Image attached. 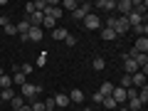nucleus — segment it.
Returning <instances> with one entry per match:
<instances>
[{"mask_svg": "<svg viewBox=\"0 0 148 111\" xmlns=\"http://www.w3.org/2000/svg\"><path fill=\"white\" fill-rule=\"evenodd\" d=\"M0 86H3V89H10V86H12V77L3 74V77H0Z\"/></svg>", "mask_w": 148, "mask_h": 111, "instance_id": "obj_27", "label": "nucleus"}, {"mask_svg": "<svg viewBox=\"0 0 148 111\" xmlns=\"http://www.w3.org/2000/svg\"><path fill=\"white\" fill-rule=\"evenodd\" d=\"M42 20H45L42 12H32V15H27V22H30V27H42Z\"/></svg>", "mask_w": 148, "mask_h": 111, "instance_id": "obj_11", "label": "nucleus"}, {"mask_svg": "<svg viewBox=\"0 0 148 111\" xmlns=\"http://www.w3.org/2000/svg\"><path fill=\"white\" fill-rule=\"evenodd\" d=\"M82 22H84V30H99V27H101V17L96 15V12L86 15V17H84Z\"/></svg>", "mask_w": 148, "mask_h": 111, "instance_id": "obj_4", "label": "nucleus"}, {"mask_svg": "<svg viewBox=\"0 0 148 111\" xmlns=\"http://www.w3.org/2000/svg\"><path fill=\"white\" fill-rule=\"evenodd\" d=\"M131 30L136 32L138 37H148V25H146V22H141V25H136V27H131Z\"/></svg>", "mask_w": 148, "mask_h": 111, "instance_id": "obj_21", "label": "nucleus"}, {"mask_svg": "<svg viewBox=\"0 0 148 111\" xmlns=\"http://www.w3.org/2000/svg\"><path fill=\"white\" fill-rule=\"evenodd\" d=\"M20 89H22V99H30V101H35L37 96L42 94V86L40 84H22Z\"/></svg>", "mask_w": 148, "mask_h": 111, "instance_id": "obj_2", "label": "nucleus"}, {"mask_svg": "<svg viewBox=\"0 0 148 111\" xmlns=\"http://www.w3.org/2000/svg\"><path fill=\"white\" fill-rule=\"evenodd\" d=\"M116 10H121V15H128L133 10V0H116Z\"/></svg>", "mask_w": 148, "mask_h": 111, "instance_id": "obj_8", "label": "nucleus"}, {"mask_svg": "<svg viewBox=\"0 0 148 111\" xmlns=\"http://www.w3.org/2000/svg\"><path fill=\"white\" fill-rule=\"evenodd\" d=\"M42 27H49V30H54V27H57V20H52L49 15H45V20H42Z\"/></svg>", "mask_w": 148, "mask_h": 111, "instance_id": "obj_28", "label": "nucleus"}, {"mask_svg": "<svg viewBox=\"0 0 148 111\" xmlns=\"http://www.w3.org/2000/svg\"><path fill=\"white\" fill-rule=\"evenodd\" d=\"M5 35H17V27L12 25V22H10V25H5Z\"/></svg>", "mask_w": 148, "mask_h": 111, "instance_id": "obj_32", "label": "nucleus"}, {"mask_svg": "<svg viewBox=\"0 0 148 111\" xmlns=\"http://www.w3.org/2000/svg\"><path fill=\"white\" fill-rule=\"evenodd\" d=\"M20 106H25V99H22V96H15V99L10 101V109H12V111H17Z\"/></svg>", "mask_w": 148, "mask_h": 111, "instance_id": "obj_26", "label": "nucleus"}, {"mask_svg": "<svg viewBox=\"0 0 148 111\" xmlns=\"http://www.w3.org/2000/svg\"><path fill=\"white\" fill-rule=\"evenodd\" d=\"M126 109H128V111H141V109H146V106H143V104H141L138 99H128Z\"/></svg>", "mask_w": 148, "mask_h": 111, "instance_id": "obj_19", "label": "nucleus"}, {"mask_svg": "<svg viewBox=\"0 0 148 111\" xmlns=\"http://www.w3.org/2000/svg\"><path fill=\"white\" fill-rule=\"evenodd\" d=\"M101 104H104V109H116V106H119L111 96H104V101H101Z\"/></svg>", "mask_w": 148, "mask_h": 111, "instance_id": "obj_29", "label": "nucleus"}, {"mask_svg": "<svg viewBox=\"0 0 148 111\" xmlns=\"http://www.w3.org/2000/svg\"><path fill=\"white\" fill-rule=\"evenodd\" d=\"M111 91H114V84H111V82H104V84L99 86V94L101 96H111Z\"/></svg>", "mask_w": 148, "mask_h": 111, "instance_id": "obj_20", "label": "nucleus"}, {"mask_svg": "<svg viewBox=\"0 0 148 111\" xmlns=\"http://www.w3.org/2000/svg\"><path fill=\"white\" fill-rule=\"evenodd\" d=\"M104 27H111V30L116 32V37L126 35V32L131 30V25H128V20H126V17H123V15H121V17H109Z\"/></svg>", "mask_w": 148, "mask_h": 111, "instance_id": "obj_1", "label": "nucleus"}, {"mask_svg": "<svg viewBox=\"0 0 148 111\" xmlns=\"http://www.w3.org/2000/svg\"><path fill=\"white\" fill-rule=\"evenodd\" d=\"M5 25H10V20H8L5 15H0V27H5Z\"/></svg>", "mask_w": 148, "mask_h": 111, "instance_id": "obj_39", "label": "nucleus"}, {"mask_svg": "<svg viewBox=\"0 0 148 111\" xmlns=\"http://www.w3.org/2000/svg\"><path fill=\"white\" fill-rule=\"evenodd\" d=\"M67 35H69L67 27H54V30H52V37H54V40H59V42H64V40H67Z\"/></svg>", "mask_w": 148, "mask_h": 111, "instance_id": "obj_14", "label": "nucleus"}, {"mask_svg": "<svg viewBox=\"0 0 148 111\" xmlns=\"http://www.w3.org/2000/svg\"><path fill=\"white\" fill-rule=\"evenodd\" d=\"M45 62H47V52H42V54H40V59H37V64H40V67H45Z\"/></svg>", "mask_w": 148, "mask_h": 111, "instance_id": "obj_36", "label": "nucleus"}, {"mask_svg": "<svg viewBox=\"0 0 148 111\" xmlns=\"http://www.w3.org/2000/svg\"><path fill=\"white\" fill-rule=\"evenodd\" d=\"M64 42H67V47H74V45H77V37H74V35H67Z\"/></svg>", "mask_w": 148, "mask_h": 111, "instance_id": "obj_33", "label": "nucleus"}, {"mask_svg": "<svg viewBox=\"0 0 148 111\" xmlns=\"http://www.w3.org/2000/svg\"><path fill=\"white\" fill-rule=\"evenodd\" d=\"M77 111H91V109H89V106H84V109H77Z\"/></svg>", "mask_w": 148, "mask_h": 111, "instance_id": "obj_41", "label": "nucleus"}, {"mask_svg": "<svg viewBox=\"0 0 148 111\" xmlns=\"http://www.w3.org/2000/svg\"><path fill=\"white\" fill-rule=\"evenodd\" d=\"M133 10H136L138 15H143V17H146V10H148V3H146V0H133Z\"/></svg>", "mask_w": 148, "mask_h": 111, "instance_id": "obj_15", "label": "nucleus"}, {"mask_svg": "<svg viewBox=\"0 0 148 111\" xmlns=\"http://www.w3.org/2000/svg\"><path fill=\"white\" fill-rule=\"evenodd\" d=\"M12 84H15V86H22V84H27V82H25V74H22L20 69H17V72L12 74Z\"/></svg>", "mask_w": 148, "mask_h": 111, "instance_id": "obj_22", "label": "nucleus"}, {"mask_svg": "<svg viewBox=\"0 0 148 111\" xmlns=\"http://www.w3.org/2000/svg\"><path fill=\"white\" fill-rule=\"evenodd\" d=\"M121 86H123V89H128V86H131V77H128V74H123V79H121Z\"/></svg>", "mask_w": 148, "mask_h": 111, "instance_id": "obj_34", "label": "nucleus"}, {"mask_svg": "<svg viewBox=\"0 0 148 111\" xmlns=\"http://www.w3.org/2000/svg\"><path fill=\"white\" fill-rule=\"evenodd\" d=\"M15 96H17V94L12 91V86H10V89H0V104H10Z\"/></svg>", "mask_w": 148, "mask_h": 111, "instance_id": "obj_10", "label": "nucleus"}, {"mask_svg": "<svg viewBox=\"0 0 148 111\" xmlns=\"http://www.w3.org/2000/svg\"><path fill=\"white\" fill-rule=\"evenodd\" d=\"M69 96V101H74V104H82V101H84V91L82 89H74L72 94H67Z\"/></svg>", "mask_w": 148, "mask_h": 111, "instance_id": "obj_17", "label": "nucleus"}, {"mask_svg": "<svg viewBox=\"0 0 148 111\" xmlns=\"http://www.w3.org/2000/svg\"><path fill=\"white\" fill-rule=\"evenodd\" d=\"M101 40L104 42H111V40H116V32L111 30V27H101Z\"/></svg>", "mask_w": 148, "mask_h": 111, "instance_id": "obj_16", "label": "nucleus"}, {"mask_svg": "<svg viewBox=\"0 0 148 111\" xmlns=\"http://www.w3.org/2000/svg\"><path fill=\"white\" fill-rule=\"evenodd\" d=\"M91 101H94V104H101V101H104V96H101V94H99V91H96V94H94V96H91Z\"/></svg>", "mask_w": 148, "mask_h": 111, "instance_id": "obj_37", "label": "nucleus"}, {"mask_svg": "<svg viewBox=\"0 0 148 111\" xmlns=\"http://www.w3.org/2000/svg\"><path fill=\"white\" fill-rule=\"evenodd\" d=\"M25 12H27V15H32V12H37L35 3H25Z\"/></svg>", "mask_w": 148, "mask_h": 111, "instance_id": "obj_31", "label": "nucleus"}, {"mask_svg": "<svg viewBox=\"0 0 148 111\" xmlns=\"http://www.w3.org/2000/svg\"><path fill=\"white\" fill-rule=\"evenodd\" d=\"M133 49H136V52H141V54H146V52H148V37H138L136 45H133Z\"/></svg>", "mask_w": 148, "mask_h": 111, "instance_id": "obj_13", "label": "nucleus"}, {"mask_svg": "<svg viewBox=\"0 0 148 111\" xmlns=\"http://www.w3.org/2000/svg\"><path fill=\"white\" fill-rule=\"evenodd\" d=\"M91 10H94V5H91V3H79V8L72 12V17H74V20H84L86 15H91Z\"/></svg>", "mask_w": 148, "mask_h": 111, "instance_id": "obj_3", "label": "nucleus"}, {"mask_svg": "<svg viewBox=\"0 0 148 111\" xmlns=\"http://www.w3.org/2000/svg\"><path fill=\"white\" fill-rule=\"evenodd\" d=\"M136 99H138V101H141V104H143V106H146V104H148V86H141V89H138V96H136Z\"/></svg>", "mask_w": 148, "mask_h": 111, "instance_id": "obj_23", "label": "nucleus"}, {"mask_svg": "<svg viewBox=\"0 0 148 111\" xmlns=\"http://www.w3.org/2000/svg\"><path fill=\"white\" fill-rule=\"evenodd\" d=\"M77 8H79V3H77V0H64V3H62V10H69V12H74Z\"/></svg>", "mask_w": 148, "mask_h": 111, "instance_id": "obj_24", "label": "nucleus"}, {"mask_svg": "<svg viewBox=\"0 0 148 111\" xmlns=\"http://www.w3.org/2000/svg\"><path fill=\"white\" fill-rule=\"evenodd\" d=\"M17 111H32V109H30V106H20V109H17Z\"/></svg>", "mask_w": 148, "mask_h": 111, "instance_id": "obj_40", "label": "nucleus"}, {"mask_svg": "<svg viewBox=\"0 0 148 111\" xmlns=\"http://www.w3.org/2000/svg\"><path fill=\"white\" fill-rule=\"evenodd\" d=\"M32 69H35V67H32V64H22V67H20V72H22V74H30Z\"/></svg>", "mask_w": 148, "mask_h": 111, "instance_id": "obj_35", "label": "nucleus"}, {"mask_svg": "<svg viewBox=\"0 0 148 111\" xmlns=\"http://www.w3.org/2000/svg\"><path fill=\"white\" fill-rule=\"evenodd\" d=\"M131 86H136V89L146 86V74H143V72H136V74H131Z\"/></svg>", "mask_w": 148, "mask_h": 111, "instance_id": "obj_9", "label": "nucleus"}, {"mask_svg": "<svg viewBox=\"0 0 148 111\" xmlns=\"http://www.w3.org/2000/svg\"><path fill=\"white\" fill-rule=\"evenodd\" d=\"M54 106H69V96L67 94H54Z\"/></svg>", "mask_w": 148, "mask_h": 111, "instance_id": "obj_18", "label": "nucleus"}, {"mask_svg": "<svg viewBox=\"0 0 148 111\" xmlns=\"http://www.w3.org/2000/svg\"><path fill=\"white\" fill-rule=\"evenodd\" d=\"M94 8H99L104 12H111V10H116V0H99V3H94Z\"/></svg>", "mask_w": 148, "mask_h": 111, "instance_id": "obj_7", "label": "nucleus"}, {"mask_svg": "<svg viewBox=\"0 0 148 111\" xmlns=\"http://www.w3.org/2000/svg\"><path fill=\"white\" fill-rule=\"evenodd\" d=\"M106 67V62H104V57H94V62H91V69H96V72H101V69Z\"/></svg>", "mask_w": 148, "mask_h": 111, "instance_id": "obj_25", "label": "nucleus"}, {"mask_svg": "<svg viewBox=\"0 0 148 111\" xmlns=\"http://www.w3.org/2000/svg\"><path fill=\"white\" fill-rule=\"evenodd\" d=\"M123 72H126L128 77H131V74H136V72H138V67H136V62H133L131 57H123Z\"/></svg>", "mask_w": 148, "mask_h": 111, "instance_id": "obj_12", "label": "nucleus"}, {"mask_svg": "<svg viewBox=\"0 0 148 111\" xmlns=\"http://www.w3.org/2000/svg\"><path fill=\"white\" fill-rule=\"evenodd\" d=\"M111 99L116 101L119 106H123V104H126V89H123V86H114V91H111Z\"/></svg>", "mask_w": 148, "mask_h": 111, "instance_id": "obj_5", "label": "nucleus"}, {"mask_svg": "<svg viewBox=\"0 0 148 111\" xmlns=\"http://www.w3.org/2000/svg\"><path fill=\"white\" fill-rule=\"evenodd\" d=\"M30 109H32V111H45V101H37V99H35V101L30 104Z\"/></svg>", "mask_w": 148, "mask_h": 111, "instance_id": "obj_30", "label": "nucleus"}, {"mask_svg": "<svg viewBox=\"0 0 148 111\" xmlns=\"http://www.w3.org/2000/svg\"><path fill=\"white\" fill-rule=\"evenodd\" d=\"M42 35H45L42 27H30V32H27V42H40Z\"/></svg>", "mask_w": 148, "mask_h": 111, "instance_id": "obj_6", "label": "nucleus"}, {"mask_svg": "<svg viewBox=\"0 0 148 111\" xmlns=\"http://www.w3.org/2000/svg\"><path fill=\"white\" fill-rule=\"evenodd\" d=\"M45 111H54V109H45Z\"/></svg>", "mask_w": 148, "mask_h": 111, "instance_id": "obj_42", "label": "nucleus"}, {"mask_svg": "<svg viewBox=\"0 0 148 111\" xmlns=\"http://www.w3.org/2000/svg\"><path fill=\"white\" fill-rule=\"evenodd\" d=\"M45 109H57V106H54V99H47V101H45Z\"/></svg>", "mask_w": 148, "mask_h": 111, "instance_id": "obj_38", "label": "nucleus"}]
</instances>
